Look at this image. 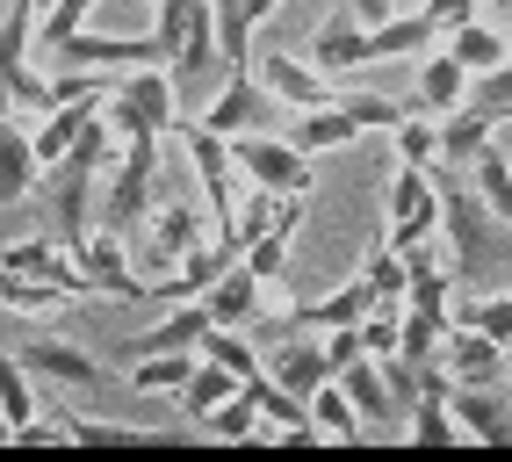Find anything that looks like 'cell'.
Masks as SVG:
<instances>
[{"label":"cell","mask_w":512,"mask_h":462,"mask_svg":"<svg viewBox=\"0 0 512 462\" xmlns=\"http://www.w3.org/2000/svg\"><path fill=\"white\" fill-rule=\"evenodd\" d=\"M15 354H22L37 376H51V383H73V390H101V383H109V369H101L94 354L65 347V340H15Z\"/></svg>","instance_id":"ac0fdd59"},{"label":"cell","mask_w":512,"mask_h":462,"mask_svg":"<svg viewBox=\"0 0 512 462\" xmlns=\"http://www.w3.org/2000/svg\"><path fill=\"white\" fill-rule=\"evenodd\" d=\"M275 8H282V0H246V15H253V29H260L267 15H275Z\"/></svg>","instance_id":"7bdbcfd3"},{"label":"cell","mask_w":512,"mask_h":462,"mask_svg":"<svg viewBox=\"0 0 512 462\" xmlns=\"http://www.w3.org/2000/svg\"><path fill=\"white\" fill-rule=\"evenodd\" d=\"M238 390H246V376H231L224 361H210V354H202V369H195V383L181 390V412H188V419L202 426V419H210V412H217L224 398H238Z\"/></svg>","instance_id":"4dcf8cb0"},{"label":"cell","mask_w":512,"mask_h":462,"mask_svg":"<svg viewBox=\"0 0 512 462\" xmlns=\"http://www.w3.org/2000/svg\"><path fill=\"white\" fill-rule=\"evenodd\" d=\"M440 361L455 369V383H498L512 369V347L476 333V325H448V347H440Z\"/></svg>","instance_id":"9a60e30c"},{"label":"cell","mask_w":512,"mask_h":462,"mask_svg":"<svg viewBox=\"0 0 512 462\" xmlns=\"http://www.w3.org/2000/svg\"><path fill=\"white\" fill-rule=\"evenodd\" d=\"M202 369V347H181V354H138L123 361V383L138 390V398H181Z\"/></svg>","instance_id":"d6986e66"},{"label":"cell","mask_w":512,"mask_h":462,"mask_svg":"<svg viewBox=\"0 0 512 462\" xmlns=\"http://www.w3.org/2000/svg\"><path fill=\"white\" fill-rule=\"evenodd\" d=\"M311 426H318V441H361L368 434V419H361V405L347 398V383H339V376L311 398Z\"/></svg>","instance_id":"f1b7e54d"},{"label":"cell","mask_w":512,"mask_h":462,"mask_svg":"<svg viewBox=\"0 0 512 462\" xmlns=\"http://www.w3.org/2000/svg\"><path fill=\"white\" fill-rule=\"evenodd\" d=\"M455 419H462V434L469 441H491V448H512V412L491 398V383H455Z\"/></svg>","instance_id":"7402d4cb"},{"label":"cell","mask_w":512,"mask_h":462,"mask_svg":"<svg viewBox=\"0 0 512 462\" xmlns=\"http://www.w3.org/2000/svg\"><path fill=\"white\" fill-rule=\"evenodd\" d=\"M253 73L267 80V94H275L282 109H325V102H339L332 73H318V65H311V58H296V51H267Z\"/></svg>","instance_id":"7c38bea8"},{"label":"cell","mask_w":512,"mask_h":462,"mask_svg":"<svg viewBox=\"0 0 512 462\" xmlns=\"http://www.w3.org/2000/svg\"><path fill=\"white\" fill-rule=\"evenodd\" d=\"M37 181H44L37 138H29V123H22V116H8V130H0V195H8V210H15Z\"/></svg>","instance_id":"44dd1931"},{"label":"cell","mask_w":512,"mask_h":462,"mask_svg":"<svg viewBox=\"0 0 512 462\" xmlns=\"http://www.w3.org/2000/svg\"><path fill=\"white\" fill-rule=\"evenodd\" d=\"M152 181H159V138H130L123 159L109 167V203H101L116 231L152 224Z\"/></svg>","instance_id":"52a82bcc"},{"label":"cell","mask_w":512,"mask_h":462,"mask_svg":"<svg viewBox=\"0 0 512 462\" xmlns=\"http://www.w3.org/2000/svg\"><path fill=\"white\" fill-rule=\"evenodd\" d=\"M484 8H491V15H512V0H484Z\"/></svg>","instance_id":"ee69618b"},{"label":"cell","mask_w":512,"mask_h":462,"mask_svg":"<svg viewBox=\"0 0 512 462\" xmlns=\"http://www.w3.org/2000/svg\"><path fill=\"white\" fill-rule=\"evenodd\" d=\"M375 304H383V289L368 282V268L361 275H347L332 296H318V304H296L289 318H282V333H332V325H361Z\"/></svg>","instance_id":"30bf717a"},{"label":"cell","mask_w":512,"mask_h":462,"mask_svg":"<svg viewBox=\"0 0 512 462\" xmlns=\"http://www.w3.org/2000/svg\"><path fill=\"white\" fill-rule=\"evenodd\" d=\"M440 174V231H448V253H455V268L469 275L476 260L491 253V203L476 195V181H462V174H448V167H433Z\"/></svg>","instance_id":"5b68a950"},{"label":"cell","mask_w":512,"mask_h":462,"mask_svg":"<svg viewBox=\"0 0 512 462\" xmlns=\"http://www.w3.org/2000/svg\"><path fill=\"white\" fill-rule=\"evenodd\" d=\"M231 159H238V174L260 181V188L311 195V152H303L289 130H282V138H275V130H238V138H231Z\"/></svg>","instance_id":"277c9868"},{"label":"cell","mask_w":512,"mask_h":462,"mask_svg":"<svg viewBox=\"0 0 512 462\" xmlns=\"http://www.w3.org/2000/svg\"><path fill=\"white\" fill-rule=\"evenodd\" d=\"M73 304L65 282H37V275H8V318H51Z\"/></svg>","instance_id":"d590c367"},{"label":"cell","mask_w":512,"mask_h":462,"mask_svg":"<svg viewBox=\"0 0 512 462\" xmlns=\"http://www.w3.org/2000/svg\"><path fill=\"white\" fill-rule=\"evenodd\" d=\"M202 434H210V441H260V398H253V383L202 419Z\"/></svg>","instance_id":"d6a6232c"},{"label":"cell","mask_w":512,"mask_h":462,"mask_svg":"<svg viewBox=\"0 0 512 462\" xmlns=\"http://www.w3.org/2000/svg\"><path fill=\"white\" fill-rule=\"evenodd\" d=\"M275 224H282V188H260V181H246V195H238V246L267 239Z\"/></svg>","instance_id":"8d00e7d4"},{"label":"cell","mask_w":512,"mask_h":462,"mask_svg":"<svg viewBox=\"0 0 512 462\" xmlns=\"http://www.w3.org/2000/svg\"><path fill=\"white\" fill-rule=\"evenodd\" d=\"M347 8H354V15H361L368 29H383V22L397 15V0H347Z\"/></svg>","instance_id":"b9f144b4"},{"label":"cell","mask_w":512,"mask_h":462,"mask_svg":"<svg viewBox=\"0 0 512 462\" xmlns=\"http://www.w3.org/2000/svg\"><path fill=\"white\" fill-rule=\"evenodd\" d=\"M58 73H138V65H166V44L159 29L145 37H94V29H73L58 51H44Z\"/></svg>","instance_id":"3957f363"},{"label":"cell","mask_w":512,"mask_h":462,"mask_svg":"<svg viewBox=\"0 0 512 462\" xmlns=\"http://www.w3.org/2000/svg\"><path fill=\"white\" fill-rule=\"evenodd\" d=\"M101 8V0H51L44 8V22H37V51H58L73 29H87V15Z\"/></svg>","instance_id":"ab89813d"},{"label":"cell","mask_w":512,"mask_h":462,"mask_svg":"<svg viewBox=\"0 0 512 462\" xmlns=\"http://www.w3.org/2000/svg\"><path fill=\"white\" fill-rule=\"evenodd\" d=\"M339 383H347V398L361 405L368 426H397V419H404V398L390 390V376H383V361H375V354L347 361V369H339Z\"/></svg>","instance_id":"ffe728a7"},{"label":"cell","mask_w":512,"mask_h":462,"mask_svg":"<svg viewBox=\"0 0 512 462\" xmlns=\"http://www.w3.org/2000/svg\"><path fill=\"white\" fill-rule=\"evenodd\" d=\"M433 37H440V22L419 8V15H390L383 29H368V51L375 58H426Z\"/></svg>","instance_id":"83f0119b"},{"label":"cell","mask_w":512,"mask_h":462,"mask_svg":"<svg viewBox=\"0 0 512 462\" xmlns=\"http://www.w3.org/2000/svg\"><path fill=\"white\" fill-rule=\"evenodd\" d=\"M390 138H397L404 167H440V116H404Z\"/></svg>","instance_id":"74e56055"},{"label":"cell","mask_w":512,"mask_h":462,"mask_svg":"<svg viewBox=\"0 0 512 462\" xmlns=\"http://www.w3.org/2000/svg\"><path fill=\"white\" fill-rule=\"evenodd\" d=\"M65 426V448H159L166 434H152V426L138 419H80V412H58Z\"/></svg>","instance_id":"603a6c76"},{"label":"cell","mask_w":512,"mask_h":462,"mask_svg":"<svg viewBox=\"0 0 512 462\" xmlns=\"http://www.w3.org/2000/svg\"><path fill=\"white\" fill-rule=\"evenodd\" d=\"M267 116H275V94H267V80H260V73H224L217 102L202 109L195 123H210V130H224V138H238V130H260Z\"/></svg>","instance_id":"4fadbf2b"},{"label":"cell","mask_w":512,"mask_h":462,"mask_svg":"<svg viewBox=\"0 0 512 462\" xmlns=\"http://www.w3.org/2000/svg\"><path fill=\"white\" fill-rule=\"evenodd\" d=\"M419 8H426L440 29H462V22H476V8H484V0H419Z\"/></svg>","instance_id":"60d3db41"},{"label":"cell","mask_w":512,"mask_h":462,"mask_svg":"<svg viewBox=\"0 0 512 462\" xmlns=\"http://www.w3.org/2000/svg\"><path fill=\"white\" fill-rule=\"evenodd\" d=\"M505 376H512V369H505Z\"/></svg>","instance_id":"f6af8a7d"},{"label":"cell","mask_w":512,"mask_h":462,"mask_svg":"<svg viewBox=\"0 0 512 462\" xmlns=\"http://www.w3.org/2000/svg\"><path fill=\"white\" fill-rule=\"evenodd\" d=\"M202 304H210V318H217V325H238V333H253V325H260V304H267V282L246 268V260H231V268L217 275V289L202 296Z\"/></svg>","instance_id":"e0dca14e"},{"label":"cell","mask_w":512,"mask_h":462,"mask_svg":"<svg viewBox=\"0 0 512 462\" xmlns=\"http://www.w3.org/2000/svg\"><path fill=\"white\" fill-rule=\"evenodd\" d=\"M188 167H195V188H202V203H210L217 231L238 239V188H246V174H238V159H231V138L210 130V123H188Z\"/></svg>","instance_id":"7a4b0ae2"},{"label":"cell","mask_w":512,"mask_h":462,"mask_svg":"<svg viewBox=\"0 0 512 462\" xmlns=\"http://www.w3.org/2000/svg\"><path fill=\"white\" fill-rule=\"evenodd\" d=\"M130 231H116V224H101V231H87V239L73 246L80 253V268H87V282H94V296H123V304H152V275H138L130 268Z\"/></svg>","instance_id":"ba28073f"},{"label":"cell","mask_w":512,"mask_h":462,"mask_svg":"<svg viewBox=\"0 0 512 462\" xmlns=\"http://www.w3.org/2000/svg\"><path fill=\"white\" fill-rule=\"evenodd\" d=\"M0 80H8V116H22V123H44L65 94H58V73H37L29 58H15V65H0Z\"/></svg>","instance_id":"cb8c5ba5"},{"label":"cell","mask_w":512,"mask_h":462,"mask_svg":"<svg viewBox=\"0 0 512 462\" xmlns=\"http://www.w3.org/2000/svg\"><path fill=\"white\" fill-rule=\"evenodd\" d=\"M289 138L303 145V152H339V145H354L361 138V123H354V109L347 102H325V109H296V123H289Z\"/></svg>","instance_id":"d4e9b609"},{"label":"cell","mask_w":512,"mask_h":462,"mask_svg":"<svg viewBox=\"0 0 512 462\" xmlns=\"http://www.w3.org/2000/svg\"><path fill=\"white\" fill-rule=\"evenodd\" d=\"M491 130H498V123H484L469 102H462L455 116H440V167H448V174H469V159L491 145Z\"/></svg>","instance_id":"4316f807"},{"label":"cell","mask_w":512,"mask_h":462,"mask_svg":"<svg viewBox=\"0 0 512 462\" xmlns=\"http://www.w3.org/2000/svg\"><path fill=\"white\" fill-rule=\"evenodd\" d=\"M469 65L455 51H426L419 58V87H412V116H455L469 102Z\"/></svg>","instance_id":"5bb4252c"},{"label":"cell","mask_w":512,"mask_h":462,"mask_svg":"<svg viewBox=\"0 0 512 462\" xmlns=\"http://www.w3.org/2000/svg\"><path fill=\"white\" fill-rule=\"evenodd\" d=\"M469 181H476V195L491 203V217L512 231V159H505L498 145H484V152L469 159Z\"/></svg>","instance_id":"1f68e13d"},{"label":"cell","mask_w":512,"mask_h":462,"mask_svg":"<svg viewBox=\"0 0 512 462\" xmlns=\"http://www.w3.org/2000/svg\"><path fill=\"white\" fill-rule=\"evenodd\" d=\"M210 239H217L210 203H188V195H174V203H159V210H152V246H145V253H152V268H159V275H174L181 260H188L195 246H210ZM159 275H152V282H159Z\"/></svg>","instance_id":"9c48e42d"},{"label":"cell","mask_w":512,"mask_h":462,"mask_svg":"<svg viewBox=\"0 0 512 462\" xmlns=\"http://www.w3.org/2000/svg\"><path fill=\"white\" fill-rule=\"evenodd\" d=\"M440 231V174L433 167H397V181H390V231H383V246H397V253H412V246H426Z\"/></svg>","instance_id":"8992f818"},{"label":"cell","mask_w":512,"mask_h":462,"mask_svg":"<svg viewBox=\"0 0 512 462\" xmlns=\"http://www.w3.org/2000/svg\"><path fill=\"white\" fill-rule=\"evenodd\" d=\"M174 94H181V80H174V65H138V73H123V87L109 94V123H116V138L130 145V138H166L181 116H174Z\"/></svg>","instance_id":"6da1fadb"},{"label":"cell","mask_w":512,"mask_h":462,"mask_svg":"<svg viewBox=\"0 0 512 462\" xmlns=\"http://www.w3.org/2000/svg\"><path fill=\"white\" fill-rule=\"evenodd\" d=\"M448 51L469 65V73H491V65H505L512 51H505V37L491 22H462V29H448Z\"/></svg>","instance_id":"e575fe53"},{"label":"cell","mask_w":512,"mask_h":462,"mask_svg":"<svg viewBox=\"0 0 512 462\" xmlns=\"http://www.w3.org/2000/svg\"><path fill=\"white\" fill-rule=\"evenodd\" d=\"M311 65H318V73H332V80H347V73H361V65H375V51H368V22L347 8V0H339V8L318 22Z\"/></svg>","instance_id":"8fae6325"},{"label":"cell","mask_w":512,"mask_h":462,"mask_svg":"<svg viewBox=\"0 0 512 462\" xmlns=\"http://www.w3.org/2000/svg\"><path fill=\"white\" fill-rule=\"evenodd\" d=\"M202 354H210V361H224V369H231V376H246V383H260V376H267L260 347H253L246 333H238V325H210V340H202Z\"/></svg>","instance_id":"836d02e7"},{"label":"cell","mask_w":512,"mask_h":462,"mask_svg":"<svg viewBox=\"0 0 512 462\" xmlns=\"http://www.w3.org/2000/svg\"><path fill=\"white\" fill-rule=\"evenodd\" d=\"M267 376L289 383L296 398H318V390H325L339 369H332V354H325V333H318V340H296V333H289L275 354H267Z\"/></svg>","instance_id":"2e32d148"},{"label":"cell","mask_w":512,"mask_h":462,"mask_svg":"<svg viewBox=\"0 0 512 462\" xmlns=\"http://www.w3.org/2000/svg\"><path fill=\"white\" fill-rule=\"evenodd\" d=\"M29 419H44V398H37V369H29L22 354H8V369H0V426H8V441L22 434Z\"/></svg>","instance_id":"484cf974"},{"label":"cell","mask_w":512,"mask_h":462,"mask_svg":"<svg viewBox=\"0 0 512 462\" xmlns=\"http://www.w3.org/2000/svg\"><path fill=\"white\" fill-rule=\"evenodd\" d=\"M455 390H419V405H412V426H404V434H412L419 448H448V441H462V419H455Z\"/></svg>","instance_id":"f546056e"},{"label":"cell","mask_w":512,"mask_h":462,"mask_svg":"<svg viewBox=\"0 0 512 462\" xmlns=\"http://www.w3.org/2000/svg\"><path fill=\"white\" fill-rule=\"evenodd\" d=\"M455 325H476V333H491V340H505V347H512V289L455 304Z\"/></svg>","instance_id":"f35d334b"}]
</instances>
